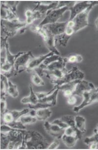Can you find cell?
<instances>
[{
    "label": "cell",
    "instance_id": "9",
    "mask_svg": "<svg viewBox=\"0 0 98 150\" xmlns=\"http://www.w3.org/2000/svg\"><path fill=\"white\" fill-rule=\"evenodd\" d=\"M59 5V1H42L36 3L33 10L36 11L44 18L47 14L52 10L56 9Z\"/></svg>",
    "mask_w": 98,
    "mask_h": 150
},
{
    "label": "cell",
    "instance_id": "18",
    "mask_svg": "<svg viewBox=\"0 0 98 150\" xmlns=\"http://www.w3.org/2000/svg\"><path fill=\"white\" fill-rule=\"evenodd\" d=\"M29 90L30 94L28 96L24 97L21 100V103L23 104H29V105H34L39 102V99L38 98L36 92L33 91V86L31 84L29 85Z\"/></svg>",
    "mask_w": 98,
    "mask_h": 150
},
{
    "label": "cell",
    "instance_id": "21",
    "mask_svg": "<svg viewBox=\"0 0 98 150\" xmlns=\"http://www.w3.org/2000/svg\"><path fill=\"white\" fill-rule=\"evenodd\" d=\"M52 112L49 108H45L35 110V117L38 120L47 121L51 116Z\"/></svg>",
    "mask_w": 98,
    "mask_h": 150
},
{
    "label": "cell",
    "instance_id": "44",
    "mask_svg": "<svg viewBox=\"0 0 98 150\" xmlns=\"http://www.w3.org/2000/svg\"><path fill=\"white\" fill-rule=\"evenodd\" d=\"M95 130H96L97 132H98V125H97V126L96 128V129H94Z\"/></svg>",
    "mask_w": 98,
    "mask_h": 150
},
{
    "label": "cell",
    "instance_id": "6",
    "mask_svg": "<svg viewBox=\"0 0 98 150\" xmlns=\"http://www.w3.org/2000/svg\"><path fill=\"white\" fill-rule=\"evenodd\" d=\"M70 7L66 6L63 7L59 8L52 10L47 14L42 21L38 24L39 26L43 27L47 24L55 23L58 22L61 18L63 17L65 13L69 10Z\"/></svg>",
    "mask_w": 98,
    "mask_h": 150
},
{
    "label": "cell",
    "instance_id": "16",
    "mask_svg": "<svg viewBox=\"0 0 98 150\" xmlns=\"http://www.w3.org/2000/svg\"><path fill=\"white\" fill-rule=\"evenodd\" d=\"M1 19L4 20H13L19 19V17L17 15L6 5L3 1H1Z\"/></svg>",
    "mask_w": 98,
    "mask_h": 150
},
{
    "label": "cell",
    "instance_id": "35",
    "mask_svg": "<svg viewBox=\"0 0 98 150\" xmlns=\"http://www.w3.org/2000/svg\"><path fill=\"white\" fill-rule=\"evenodd\" d=\"M51 106L47 103H41V102H38L37 103L34 105H29V108L30 109H33L35 110L38 109H42V108H50L51 107Z\"/></svg>",
    "mask_w": 98,
    "mask_h": 150
},
{
    "label": "cell",
    "instance_id": "25",
    "mask_svg": "<svg viewBox=\"0 0 98 150\" xmlns=\"http://www.w3.org/2000/svg\"><path fill=\"white\" fill-rule=\"evenodd\" d=\"M31 73V80L35 85L37 86H44L45 82L39 74L37 73L35 71H33Z\"/></svg>",
    "mask_w": 98,
    "mask_h": 150
},
{
    "label": "cell",
    "instance_id": "15",
    "mask_svg": "<svg viewBox=\"0 0 98 150\" xmlns=\"http://www.w3.org/2000/svg\"><path fill=\"white\" fill-rule=\"evenodd\" d=\"M66 64L67 62H66V58L61 57L59 59H58L57 61L54 62L53 63H51L48 66H44L42 64H41L39 68L42 70H47V71L54 70H66Z\"/></svg>",
    "mask_w": 98,
    "mask_h": 150
},
{
    "label": "cell",
    "instance_id": "28",
    "mask_svg": "<svg viewBox=\"0 0 98 150\" xmlns=\"http://www.w3.org/2000/svg\"><path fill=\"white\" fill-rule=\"evenodd\" d=\"M29 108H24V109L21 110H10V112L12 113L14 121H18L19 120L22 116L24 115L28 114L30 112Z\"/></svg>",
    "mask_w": 98,
    "mask_h": 150
},
{
    "label": "cell",
    "instance_id": "2",
    "mask_svg": "<svg viewBox=\"0 0 98 150\" xmlns=\"http://www.w3.org/2000/svg\"><path fill=\"white\" fill-rule=\"evenodd\" d=\"M46 138L35 130H26L24 138L25 149H44L49 146Z\"/></svg>",
    "mask_w": 98,
    "mask_h": 150
},
{
    "label": "cell",
    "instance_id": "43",
    "mask_svg": "<svg viewBox=\"0 0 98 150\" xmlns=\"http://www.w3.org/2000/svg\"><path fill=\"white\" fill-rule=\"evenodd\" d=\"M94 25H95V27H96V29L97 32H98V17L95 20Z\"/></svg>",
    "mask_w": 98,
    "mask_h": 150
},
{
    "label": "cell",
    "instance_id": "4",
    "mask_svg": "<svg viewBox=\"0 0 98 150\" xmlns=\"http://www.w3.org/2000/svg\"><path fill=\"white\" fill-rule=\"evenodd\" d=\"M85 74L77 66L73 67L70 71H66L61 79L50 81L54 85V88H57L63 84L76 80H82L85 78Z\"/></svg>",
    "mask_w": 98,
    "mask_h": 150
},
{
    "label": "cell",
    "instance_id": "30",
    "mask_svg": "<svg viewBox=\"0 0 98 150\" xmlns=\"http://www.w3.org/2000/svg\"><path fill=\"white\" fill-rule=\"evenodd\" d=\"M66 58L67 63H80L82 61V55L78 54H73L69 55Z\"/></svg>",
    "mask_w": 98,
    "mask_h": 150
},
{
    "label": "cell",
    "instance_id": "37",
    "mask_svg": "<svg viewBox=\"0 0 98 150\" xmlns=\"http://www.w3.org/2000/svg\"><path fill=\"white\" fill-rule=\"evenodd\" d=\"M61 57V55H56V54L51 55L50 57H47V59L44 61V62L42 64L44 66H47L50 64L51 63H53L55 61H57L58 59H59Z\"/></svg>",
    "mask_w": 98,
    "mask_h": 150
},
{
    "label": "cell",
    "instance_id": "11",
    "mask_svg": "<svg viewBox=\"0 0 98 150\" xmlns=\"http://www.w3.org/2000/svg\"><path fill=\"white\" fill-rule=\"evenodd\" d=\"M92 1H78L75 2V4L70 8L71 11L70 19L68 20H72L75 16L85 11L87 8L89 7L92 4Z\"/></svg>",
    "mask_w": 98,
    "mask_h": 150
},
{
    "label": "cell",
    "instance_id": "26",
    "mask_svg": "<svg viewBox=\"0 0 98 150\" xmlns=\"http://www.w3.org/2000/svg\"><path fill=\"white\" fill-rule=\"evenodd\" d=\"M8 95H10L14 98H16L19 96V91L16 84L13 83L11 81H9V87L7 91Z\"/></svg>",
    "mask_w": 98,
    "mask_h": 150
},
{
    "label": "cell",
    "instance_id": "27",
    "mask_svg": "<svg viewBox=\"0 0 98 150\" xmlns=\"http://www.w3.org/2000/svg\"><path fill=\"white\" fill-rule=\"evenodd\" d=\"M71 38V36L67 35L65 33L61 35L56 36L55 37L56 45V43H58L59 45L63 46V47H66Z\"/></svg>",
    "mask_w": 98,
    "mask_h": 150
},
{
    "label": "cell",
    "instance_id": "13",
    "mask_svg": "<svg viewBox=\"0 0 98 150\" xmlns=\"http://www.w3.org/2000/svg\"><path fill=\"white\" fill-rule=\"evenodd\" d=\"M68 21V20L66 21L56 22L55 23L47 24L44 27L47 29L50 34L54 37H56L64 33L66 29Z\"/></svg>",
    "mask_w": 98,
    "mask_h": 150
},
{
    "label": "cell",
    "instance_id": "22",
    "mask_svg": "<svg viewBox=\"0 0 98 150\" xmlns=\"http://www.w3.org/2000/svg\"><path fill=\"white\" fill-rule=\"evenodd\" d=\"M75 127L78 132L84 135L86 132V120L85 118L80 115L75 116Z\"/></svg>",
    "mask_w": 98,
    "mask_h": 150
},
{
    "label": "cell",
    "instance_id": "20",
    "mask_svg": "<svg viewBox=\"0 0 98 150\" xmlns=\"http://www.w3.org/2000/svg\"><path fill=\"white\" fill-rule=\"evenodd\" d=\"M25 15L26 17V20L25 21L26 22L28 25L33 23L35 20L40 19L42 18H44L43 16L37 11H34L30 9L26 11Z\"/></svg>",
    "mask_w": 98,
    "mask_h": 150
},
{
    "label": "cell",
    "instance_id": "29",
    "mask_svg": "<svg viewBox=\"0 0 98 150\" xmlns=\"http://www.w3.org/2000/svg\"><path fill=\"white\" fill-rule=\"evenodd\" d=\"M37 120V119L35 116H32L29 113L22 116L19 120L20 122H21L22 123L25 125L35 123L36 122Z\"/></svg>",
    "mask_w": 98,
    "mask_h": 150
},
{
    "label": "cell",
    "instance_id": "41",
    "mask_svg": "<svg viewBox=\"0 0 98 150\" xmlns=\"http://www.w3.org/2000/svg\"><path fill=\"white\" fill-rule=\"evenodd\" d=\"M55 90V88H53L51 90H50V91H49L48 92H36V95L37 96L39 100H40L41 99H43L47 96V95L50 94V93H52L53 91Z\"/></svg>",
    "mask_w": 98,
    "mask_h": 150
},
{
    "label": "cell",
    "instance_id": "5",
    "mask_svg": "<svg viewBox=\"0 0 98 150\" xmlns=\"http://www.w3.org/2000/svg\"><path fill=\"white\" fill-rule=\"evenodd\" d=\"M98 5V1H92L89 7L75 16L72 20L73 23V29L75 33L89 26L88 19L90 13L95 6Z\"/></svg>",
    "mask_w": 98,
    "mask_h": 150
},
{
    "label": "cell",
    "instance_id": "3",
    "mask_svg": "<svg viewBox=\"0 0 98 150\" xmlns=\"http://www.w3.org/2000/svg\"><path fill=\"white\" fill-rule=\"evenodd\" d=\"M1 31L4 36L12 38L18 33L22 34L25 32L28 24L26 21H21L19 19L13 20L1 19Z\"/></svg>",
    "mask_w": 98,
    "mask_h": 150
},
{
    "label": "cell",
    "instance_id": "23",
    "mask_svg": "<svg viewBox=\"0 0 98 150\" xmlns=\"http://www.w3.org/2000/svg\"><path fill=\"white\" fill-rule=\"evenodd\" d=\"M66 146L68 148H73L75 146L78 139V138L73 136H68L63 134L61 139Z\"/></svg>",
    "mask_w": 98,
    "mask_h": 150
},
{
    "label": "cell",
    "instance_id": "17",
    "mask_svg": "<svg viewBox=\"0 0 98 150\" xmlns=\"http://www.w3.org/2000/svg\"><path fill=\"white\" fill-rule=\"evenodd\" d=\"M80 81H74L71 82L63 84V85L59 86L57 88H59V91H61L63 92L64 97L67 98L68 97L73 95V93L76 88V86Z\"/></svg>",
    "mask_w": 98,
    "mask_h": 150
},
{
    "label": "cell",
    "instance_id": "14",
    "mask_svg": "<svg viewBox=\"0 0 98 150\" xmlns=\"http://www.w3.org/2000/svg\"><path fill=\"white\" fill-rule=\"evenodd\" d=\"M95 88V86L92 83L89 82L85 80H82L79 82L76 86L73 95L76 96L82 97L84 93L87 91H90L91 90L94 89Z\"/></svg>",
    "mask_w": 98,
    "mask_h": 150
},
{
    "label": "cell",
    "instance_id": "1",
    "mask_svg": "<svg viewBox=\"0 0 98 150\" xmlns=\"http://www.w3.org/2000/svg\"><path fill=\"white\" fill-rule=\"evenodd\" d=\"M26 130L11 131L7 133H1V149H25L24 138Z\"/></svg>",
    "mask_w": 98,
    "mask_h": 150
},
{
    "label": "cell",
    "instance_id": "42",
    "mask_svg": "<svg viewBox=\"0 0 98 150\" xmlns=\"http://www.w3.org/2000/svg\"><path fill=\"white\" fill-rule=\"evenodd\" d=\"M66 98V102L71 105H73L77 102V99L76 98V96L75 95H71Z\"/></svg>",
    "mask_w": 98,
    "mask_h": 150
},
{
    "label": "cell",
    "instance_id": "10",
    "mask_svg": "<svg viewBox=\"0 0 98 150\" xmlns=\"http://www.w3.org/2000/svg\"><path fill=\"white\" fill-rule=\"evenodd\" d=\"M54 54L53 52H49L48 54L40 55L38 57H33L30 59V61H29L26 69V71L31 73L32 71L39 68L47 57Z\"/></svg>",
    "mask_w": 98,
    "mask_h": 150
},
{
    "label": "cell",
    "instance_id": "31",
    "mask_svg": "<svg viewBox=\"0 0 98 150\" xmlns=\"http://www.w3.org/2000/svg\"><path fill=\"white\" fill-rule=\"evenodd\" d=\"M61 120L67 124L68 127H75V116L66 115L61 117Z\"/></svg>",
    "mask_w": 98,
    "mask_h": 150
},
{
    "label": "cell",
    "instance_id": "7",
    "mask_svg": "<svg viewBox=\"0 0 98 150\" xmlns=\"http://www.w3.org/2000/svg\"><path fill=\"white\" fill-rule=\"evenodd\" d=\"M82 103L73 107V111L75 113H78L82 109L87 106L94 103V102H98V88L90 91H87L82 94Z\"/></svg>",
    "mask_w": 98,
    "mask_h": 150
},
{
    "label": "cell",
    "instance_id": "34",
    "mask_svg": "<svg viewBox=\"0 0 98 150\" xmlns=\"http://www.w3.org/2000/svg\"><path fill=\"white\" fill-rule=\"evenodd\" d=\"M9 126L12 127L13 129H21V130H26V125H23L21 122L18 121H13L11 123L7 124Z\"/></svg>",
    "mask_w": 98,
    "mask_h": 150
},
{
    "label": "cell",
    "instance_id": "12",
    "mask_svg": "<svg viewBox=\"0 0 98 150\" xmlns=\"http://www.w3.org/2000/svg\"><path fill=\"white\" fill-rule=\"evenodd\" d=\"M43 126L48 134L54 138L61 139L64 134L65 129L48 121H45Z\"/></svg>",
    "mask_w": 98,
    "mask_h": 150
},
{
    "label": "cell",
    "instance_id": "8",
    "mask_svg": "<svg viewBox=\"0 0 98 150\" xmlns=\"http://www.w3.org/2000/svg\"><path fill=\"white\" fill-rule=\"evenodd\" d=\"M32 52L30 51L24 52L23 54L20 55L15 62L13 69L15 71L16 76L24 71H26V69L30 59L34 57Z\"/></svg>",
    "mask_w": 98,
    "mask_h": 150
},
{
    "label": "cell",
    "instance_id": "32",
    "mask_svg": "<svg viewBox=\"0 0 98 150\" xmlns=\"http://www.w3.org/2000/svg\"><path fill=\"white\" fill-rule=\"evenodd\" d=\"M93 142L96 143L98 145V133L95 129H94V134L92 136L87 137L84 139V143L87 146Z\"/></svg>",
    "mask_w": 98,
    "mask_h": 150
},
{
    "label": "cell",
    "instance_id": "33",
    "mask_svg": "<svg viewBox=\"0 0 98 150\" xmlns=\"http://www.w3.org/2000/svg\"><path fill=\"white\" fill-rule=\"evenodd\" d=\"M2 119L5 124H9L14 121V117L10 110L7 111L4 115H2Z\"/></svg>",
    "mask_w": 98,
    "mask_h": 150
},
{
    "label": "cell",
    "instance_id": "40",
    "mask_svg": "<svg viewBox=\"0 0 98 150\" xmlns=\"http://www.w3.org/2000/svg\"><path fill=\"white\" fill-rule=\"evenodd\" d=\"M59 145H60L59 139L55 138L53 142L51 143L50 145H49L47 149H56L59 148Z\"/></svg>",
    "mask_w": 98,
    "mask_h": 150
},
{
    "label": "cell",
    "instance_id": "38",
    "mask_svg": "<svg viewBox=\"0 0 98 150\" xmlns=\"http://www.w3.org/2000/svg\"><path fill=\"white\" fill-rule=\"evenodd\" d=\"M7 102L6 97H1V115H4L7 111Z\"/></svg>",
    "mask_w": 98,
    "mask_h": 150
},
{
    "label": "cell",
    "instance_id": "39",
    "mask_svg": "<svg viewBox=\"0 0 98 150\" xmlns=\"http://www.w3.org/2000/svg\"><path fill=\"white\" fill-rule=\"evenodd\" d=\"M51 122L52 123H53V124L56 125L61 127V129H66L67 127H68V125L67 124H66V123H64V122H63L60 118L55 119V120H54V121H52Z\"/></svg>",
    "mask_w": 98,
    "mask_h": 150
},
{
    "label": "cell",
    "instance_id": "36",
    "mask_svg": "<svg viewBox=\"0 0 98 150\" xmlns=\"http://www.w3.org/2000/svg\"><path fill=\"white\" fill-rule=\"evenodd\" d=\"M6 5L11 9L13 12L17 14V7L19 4V1H3Z\"/></svg>",
    "mask_w": 98,
    "mask_h": 150
},
{
    "label": "cell",
    "instance_id": "19",
    "mask_svg": "<svg viewBox=\"0 0 98 150\" xmlns=\"http://www.w3.org/2000/svg\"><path fill=\"white\" fill-rule=\"evenodd\" d=\"M59 91V88H56L50 94L47 95L44 98L39 100V102L48 104L51 106L52 107L54 106L57 103V98Z\"/></svg>",
    "mask_w": 98,
    "mask_h": 150
},
{
    "label": "cell",
    "instance_id": "24",
    "mask_svg": "<svg viewBox=\"0 0 98 150\" xmlns=\"http://www.w3.org/2000/svg\"><path fill=\"white\" fill-rule=\"evenodd\" d=\"M6 62L13 64V66L17 59L19 57L20 55H21L22 54H23L24 52H19L16 54H13L10 51L9 43L8 42L6 45Z\"/></svg>",
    "mask_w": 98,
    "mask_h": 150
}]
</instances>
